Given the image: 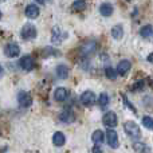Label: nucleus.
<instances>
[{
    "label": "nucleus",
    "instance_id": "nucleus-1",
    "mask_svg": "<svg viewBox=\"0 0 153 153\" xmlns=\"http://www.w3.org/2000/svg\"><path fill=\"white\" fill-rule=\"evenodd\" d=\"M124 129H125V133H126L129 137L134 138V140H137V138L141 137V130H140V126H138L136 122L133 121H128L125 122L124 125Z\"/></svg>",
    "mask_w": 153,
    "mask_h": 153
},
{
    "label": "nucleus",
    "instance_id": "nucleus-2",
    "mask_svg": "<svg viewBox=\"0 0 153 153\" xmlns=\"http://www.w3.org/2000/svg\"><path fill=\"white\" fill-rule=\"evenodd\" d=\"M20 35H22V38H23L24 40H32V39H35V38H36V35H38L36 27H35L34 24H31V23H26L23 26V28H22Z\"/></svg>",
    "mask_w": 153,
    "mask_h": 153
},
{
    "label": "nucleus",
    "instance_id": "nucleus-3",
    "mask_svg": "<svg viewBox=\"0 0 153 153\" xmlns=\"http://www.w3.org/2000/svg\"><path fill=\"white\" fill-rule=\"evenodd\" d=\"M105 138H106V141H108L110 148H113V149L118 148V145H120L118 134H117V132L113 129V128H108V132H106V134H105Z\"/></svg>",
    "mask_w": 153,
    "mask_h": 153
},
{
    "label": "nucleus",
    "instance_id": "nucleus-4",
    "mask_svg": "<svg viewBox=\"0 0 153 153\" xmlns=\"http://www.w3.org/2000/svg\"><path fill=\"white\" fill-rule=\"evenodd\" d=\"M102 122H103V125L108 126V128H116L117 122H118V120H117V114L111 110L106 111L105 116H103V118H102Z\"/></svg>",
    "mask_w": 153,
    "mask_h": 153
},
{
    "label": "nucleus",
    "instance_id": "nucleus-5",
    "mask_svg": "<svg viewBox=\"0 0 153 153\" xmlns=\"http://www.w3.org/2000/svg\"><path fill=\"white\" fill-rule=\"evenodd\" d=\"M4 54L8 58H16L20 54V47L18 43H8L4 47Z\"/></svg>",
    "mask_w": 153,
    "mask_h": 153
},
{
    "label": "nucleus",
    "instance_id": "nucleus-6",
    "mask_svg": "<svg viewBox=\"0 0 153 153\" xmlns=\"http://www.w3.org/2000/svg\"><path fill=\"white\" fill-rule=\"evenodd\" d=\"M19 66H20L22 70H24V71H31L35 67V61L31 55H24L23 58L20 59V62H19Z\"/></svg>",
    "mask_w": 153,
    "mask_h": 153
},
{
    "label": "nucleus",
    "instance_id": "nucleus-7",
    "mask_svg": "<svg viewBox=\"0 0 153 153\" xmlns=\"http://www.w3.org/2000/svg\"><path fill=\"white\" fill-rule=\"evenodd\" d=\"M18 102H19V105H20L22 108H28V106H31L32 98H31V95H30V93L20 91L18 94Z\"/></svg>",
    "mask_w": 153,
    "mask_h": 153
},
{
    "label": "nucleus",
    "instance_id": "nucleus-8",
    "mask_svg": "<svg viewBox=\"0 0 153 153\" xmlns=\"http://www.w3.org/2000/svg\"><path fill=\"white\" fill-rule=\"evenodd\" d=\"M81 102L85 106H93L95 102V94L93 91H90V90H86L81 95Z\"/></svg>",
    "mask_w": 153,
    "mask_h": 153
},
{
    "label": "nucleus",
    "instance_id": "nucleus-9",
    "mask_svg": "<svg viewBox=\"0 0 153 153\" xmlns=\"http://www.w3.org/2000/svg\"><path fill=\"white\" fill-rule=\"evenodd\" d=\"M130 69H132V63H130L129 61H126V59H124V61L120 62L118 66H117V69H116L117 75H121V76L126 75Z\"/></svg>",
    "mask_w": 153,
    "mask_h": 153
},
{
    "label": "nucleus",
    "instance_id": "nucleus-10",
    "mask_svg": "<svg viewBox=\"0 0 153 153\" xmlns=\"http://www.w3.org/2000/svg\"><path fill=\"white\" fill-rule=\"evenodd\" d=\"M95 48H97V43H95L94 40H90V42H86L81 47V54L82 55H85V56H89V55H91V54L94 53Z\"/></svg>",
    "mask_w": 153,
    "mask_h": 153
},
{
    "label": "nucleus",
    "instance_id": "nucleus-11",
    "mask_svg": "<svg viewBox=\"0 0 153 153\" xmlns=\"http://www.w3.org/2000/svg\"><path fill=\"white\" fill-rule=\"evenodd\" d=\"M58 120L62 122V124H71V122L75 121V114L73 113L71 110H63L61 114H59Z\"/></svg>",
    "mask_w": 153,
    "mask_h": 153
},
{
    "label": "nucleus",
    "instance_id": "nucleus-12",
    "mask_svg": "<svg viewBox=\"0 0 153 153\" xmlns=\"http://www.w3.org/2000/svg\"><path fill=\"white\" fill-rule=\"evenodd\" d=\"M39 13H40V10H39L38 5H35V4H28L27 5V8H26V16L27 18L36 19L38 16H39Z\"/></svg>",
    "mask_w": 153,
    "mask_h": 153
},
{
    "label": "nucleus",
    "instance_id": "nucleus-13",
    "mask_svg": "<svg viewBox=\"0 0 153 153\" xmlns=\"http://www.w3.org/2000/svg\"><path fill=\"white\" fill-rule=\"evenodd\" d=\"M67 95H69V93H67V89H65V87H58V89H55V91H54V98H55V101H58V102L66 101Z\"/></svg>",
    "mask_w": 153,
    "mask_h": 153
},
{
    "label": "nucleus",
    "instance_id": "nucleus-14",
    "mask_svg": "<svg viewBox=\"0 0 153 153\" xmlns=\"http://www.w3.org/2000/svg\"><path fill=\"white\" fill-rule=\"evenodd\" d=\"M65 143H66V137H65V134L62 132H56L54 133L53 136V144L55 146H63Z\"/></svg>",
    "mask_w": 153,
    "mask_h": 153
},
{
    "label": "nucleus",
    "instance_id": "nucleus-15",
    "mask_svg": "<svg viewBox=\"0 0 153 153\" xmlns=\"http://www.w3.org/2000/svg\"><path fill=\"white\" fill-rule=\"evenodd\" d=\"M113 11H114V8H113V5H111L110 3H103V4H101V7H100L101 15L105 16V18L110 16L111 13H113Z\"/></svg>",
    "mask_w": 153,
    "mask_h": 153
},
{
    "label": "nucleus",
    "instance_id": "nucleus-16",
    "mask_svg": "<svg viewBox=\"0 0 153 153\" xmlns=\"http://www.w3.org/2000/svg\"><path fill=\"white\" fill-rule=\"evenodd\" d=\"M111 36H113L116 40L122 39V36H124V27H122L121 24L114 26L113 28H111Z\"/></svg>",
    "mask_w": 153,
    "mask_h": 153
},
{
    "label": "nucleus",
    "instance_id": "nucleus-17",
    "mask_svg": "<svg viewBox=\"0 0 153 153\" xmlns=\"http://www.w3.org/2000/svg\"><path fill=\"white\" fill-rule=\"evenodd\" d=\"M62 38H63V35H62V31L61 28H59L58 26L54 27L53 28V35H51V42L53 43H61L62 42Z\"/></svg>",
    "mask_w": 153,
    "mask_h": 153
},
{
    "label": "nucleus",
    "instance_id": "nucleus-18",
    "mask_svg": "<svg viewBox=\"0 0 153 153\" xmlns=\"http://www.w3.org/2000/svg\"><path fill=\"white\" fill-rule=\"evenodd\" d=\"M56 75L61 79H66L67 76H69V67H67L66 65H59V66L56 67Z\"/></svg>",
    "mask_w": 153,
    "mask_h": 153
},
{
    "label": "nucleus",
    "instance_id": "nucleus-19",
    "mask_svg": "<svg viewBox=\"0 0 153 153\" xmlns=\"http://www.w3.org/2000/svg\"><path fill=\"white\" fill-rule=\"evenodd\" d=\"M91 140L94 144H102L103 141H105V133L102 132V130H95L94 133H93L91 136Z\"/></svg>",
    "mask_w": 153,
    "mask_h": 153
},
{
    "label": "nucleus",
    "instance_id": "nucleus-20",
    "mask_svg": "<svg viewBox=\"0 0 153 153\" xmlns=\"http://www.w3.org/2000/svg\"><path fill=\"white\" fill-rule=\"evenodd\" d=\"M152 26L151 24H146V26H143L140 30V35L143 38H145V39H151L152 38Z\"/></svg>",
    "mask_w": 153,
    "mask_h": 153
},
{
    "label": "nucleus",
    "instance_id": "nucleus-21",
    "mask_svg": "<svg viewBox=\"0 0 153 153\" xmlns=\"http://www.w3.org/2000/svg\"><path fill=\"white\" fill-rule=\"evenodd\" d=\"M71 8L75 12H81V11H83L85 8H86V0H75V1L73 3Z\"/></svg>",
    "mask_w": 153,
    "mask_h": 153
},
{
    "label": "nucleus",
    "instance_id": "nucleus-22",
    "mask_svg": "<svg viewBox=\"0 0 153 153\" xmlns=\"http://www.w3.org/2000/svg\"><path fill=\"white\" fill-rule=\"evenodd\" d=\"M109 102H110L109 95L106 94V93H101L100 97H98V105H100L101 108H106V106L109 105Z\"/></svg>",
    "mask_w": 153,
    "mask_h": 153
},
{
    "label": "nucleus",
    "instance_id": "nucleus-23",
    "mask_svg": "<svg viewBox=\"0 0 153 153\" xmlns=\"http://www.w3.org/2000/svg\"><path fill=\"white\" fill-rule=\"evenodd\" d=\"M105 74H106V78L111 79V81H114V79L117 78V71H116V69H113V67H106Z\"/></svg>",
    "mask_w": 153,
    "mask_h": 153
},
{
    "label": "nucleus",
    "instance_id": "nucleus-24",
    "mask_svg": "<svg viewBox=\"0 0 153 153\" xmlns=\"http://www.w3.org/2000/svg\"><path fill=\"white\" fill-rule=\"evenodd\" d=\"M143 124H144V126H145L146 129L151 130L152 128H153V120H152V117H149V116L143 117Z\"/></svg>",
    "mask_w": 153,
    "mask_h": 153
},
{
    "label": "nucleus",
    "instance_id": "nucleus-25",
    "mask_svg": "<svg viewBox=\"0 0 153 153\" xmlns=\"http://www.w3.org/2000/svg\"><path fill=\"white\" fill-rule=\"evenodd\" d=\"M144 86H145V81H137L134 85L132 86V90L133 91H141V90L144 89Z\"/></svg>",
    "mask_w": 153,
    "mask_h": 153
},
{
    "label": "nucleus",
    "instance_id": "nucleus-26",
    "mask_svg": "<svg viewBox=\"0 0 153 153\" xmlns=\"http://www.w3.org/2000/svg\"><path fill=\"white\" fill-rule=\"evenodd\" d=\"M133 148H134V151L138 152V153H144L146 151L145 144H143V143H134L133 144Z\"/></svg>",
    "mask_w": 153,
    "mask_h": 153
},
{
    "label": "nucleus",
    "instance_id": "nucleus-27",
    "mask_svg": "<svg viewBox=\"0 0 153 153\" xmlns=\"http://www.w3.org/2000/svg\"><path fill=\"white\" fill-rule=\"evenodd\" d=\"M43 55L45 56H50V55H59L58 51H55L53 47H46L43 50Z\"/></svg>",
    "mask_w": 153,
    "mask_h": 153
},
{
    "label": "nucleus",
    "instance_id": "nucleus-28",
    "mask_svg": "<svg viewBox=\"0 0 153 153\" xmlns=\"http://www.w3.org/2000/svg\"><path fill=\"white\" fill-rule=\"evenodd\" d=\"M102 148H101V144H97V145L93 146V153H102Z\"/></svg>",
    "mask_w": 153,
    "mask_h": 153
},
{
    "label": "nucleus",
    "instance_id": "nucleus-29",
    "mask_svg": "<svg viewBox=\"0 0 153 153\" xmlns=\"http://www.w3.org/2000/svg\"><path fill=\"white\" fill-rule=\"evenodd\" d=\"M46 0H36V3H39V4H45Z\"/></svg>",
    "mask_w": 153,
    "mask_h": 153
},
{
    "label": "nucleus",
    "instance_id": "nucleus-30",
    "mask_svg": "<svg viewBox=\"0 0 153 153\" xmlns=\"http://www.w3.org/2000/svg\"><path fill=\"white\" fill-rule=\"evenodd\" d=\"M148 61H149V62H152V54H149V56H148Z\"/></svg>",
    "mask_w": 153,
    "mask_h": 153
},
{
    "label": "nucleus",
    "instance_id": "nucleus-31",
    "mask_svg": "<svg viewBox=\"0 0 153 153\" xmlns=\"http://www.w3.org/2000/svg\"><path fill=\"white\" fill-rule=\"evenodd\" d=\"M1 71H3V67H1V66H0V74H1Z\"/></svg>",
    "mask_w": 153,
    "mask_h": 153
},
{
    "label": "nucleus",
    "instance_id": "nucleus-32",
    "mask_svg": "<svg viewBox=\"0 0 153 153\" xmlns=\"http://www.w3.org/2000/svg\"><path fill=\"white\" fill-rule=\"evenodd\" d=\"M0 19H1V12H0Z\"/></svg>",
    "mask_w": 153,
    "mask_h": 153
},
{
    "label": "nucleus",
    "instance_id": "nucleus-33",
    "mask_svg": "<svg viewBox=\"0 0 153 153\" xmlns=\"http://www.w3.org/2000/svg\"><path fill=\"white\" fill-rule=\"evenodd\" d=\"M126 1H132V0H126Z\"/></svg>",
    "mask_w": 153,
    "mask_h": 153
}]
</instances>
